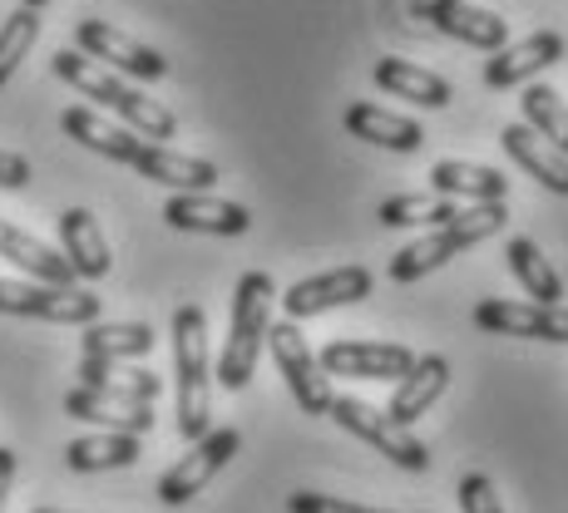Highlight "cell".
<instances>
[{
	"label": "cell",
	"instance_id": "obj_10",
	"mask_svg": "<svg viewBox=\"0 0 568 513\" xmlns=\"http://www.w3.org/2000/svg\"><path fill=\"white\" fill-rule=\"evenodd\" d=\"M410 16L435 25L440 35L460 40L469 50H505L509 45V20L495 16L485 6H469V0H410Z\"/></svg>",
	"mask_w": 568,
	"mask_h": 513
},
{
	"label": "cell",
	"instance_id": "obj_3",
	"mask_svg": "<svg viewBox=\"0 0 568 513\" xmlns=\"http://www.w3.org/2000/svg\"><path fill=\"white\" fill-rule=\"evenodd\" d=\"M173 370H179V434L193 444L213 430V360L199 307L173 311Z\"/></svg>",
	"mask_w": 568,
	"mask_h": 513
},
{
	"label": "cell",
	"instance_id": "obj_11",
	"mask_svg": "<svg viewBox=\"0 0 568 513\" xmlns=\"http://www.w3.org/2000/svg\"><path fill=\"white\" fill-rule=\"evenodd\" d=\"M475 326L489 336H519V341L568 346V307H539V301H479Z\"/></svg>",
	"mask_w": 568,
	"mask_h": 513
},
{
	"label": "cell",
	"instance_id": "obj_8",
	"mask_svg": "<svg viewBox=\"0 0 568 513\" xmlns=\"http://www.w3.org/2000/svg\"><path fill=\"white\" fill-rule=\"evenodd\" d=\"M74 50H80L84 60L104 64V70L129 74V80H144V84L169 74V60H163L154 45H144V40L104 25V20H80V25H74Z\"/></svg>",
	"mask_w": 568,
	"mask_h": 513
},
{
	"label": "cell",
	"instance_id": "obj_18",
	"mask_svg": "<svg viewBox=\"0 0 568 513\" xmlns=\"http://www.w3.org/2000/svg\"><path fill=\"white\" fill-rule=\"evenodd\" d=\"M346 134L362 138V144H376V148H390V154H415V148L425 144V129L415 124L406 114H390V109L371 104V100H356L346 104L342 114Z\"/></svg>",
	"mask_w": 568,
	"mask_h": 513
},
{
	"label": "cell",
	"instance_id": "obj_32",
	"mask_svg": "<svg viewBox=\"0 0 568 513\" xmlns=\"http://www.w3.org/2000/svg\"><path fill=\"white\" fill-rule=\"evenodd\" d=\"M40 40V10H10V20L0 25V90L10 84V74L20 70V60L30 54V45Z\"/></svg>",
	"mask_w": 568,
	"mask_h": 513
},
{
	"label": "cell",
	"instance_id": "obj_13",
	"mask_svg": "<svg viewBox=\"0 0 568 513\" xmlns=\"http://www.w3.org/2000/svg\"><path fill=\"white\" fill-rule=\"evenodd\" d=\"M371 287H376V277L366 267H336V271H322V277L287 287L282 307H287V321H307V316H322L336 307H356V301L371 297Z\"/></svg>",
	"mask_w": 568,
	"mask_h": 513
},
{
	"label": "cell",
	"instance_id": "obj_1",
	"mask_svg": "<svg viewBox=\"0 0 568 513\" xmlns=\"http://www.w3.org/2000/svg\"><path fill=\"white\" fill-rule=\"evenodd\" d=\"M50 70L60 74L70 90H80L84 100H100L109 114H119L129 124V134H139L149 144H163V138H173L179 134V119L169 114L159 100H149V94H139L129 80H119L114 70H104V64H94V60H84L80 50H54V60H50Z\"/></svg>",
	"mask_w": 568,
	"mask_h": 513
},
{
	"label": "cell",
	"instance_id": "obj_38",
	"mask_svg": "<svg viewBox=\"0 0 568 513\" xmlns=\"http://www.w3.org/2000/svg\"><path fill=\"white\" fill-rule=\"evenodd\" d=\"M36 513H64V509H36Z\"/></svg>",
	"mask_w": 568,
	"mask_h": 513
},
{
	"label": "cell",
	"instance_id": "obj_21",
	"mask_svg": "<svg viewBox=\"0 0 568 513\" xmlns=\"http://www.w3.org/2000/svg\"><path fill=\"white\" fill-rule=\"evenodd\" d=\"M445 390H450V360H445V356H415L410 376L396 380V396H390L386 414L410 430V424L420 420V414L430 410L435 400L445 396Z\"/></svg>",
	"mask_w": 568,
	"mask_h": 513
},
{
	"label": "cell",
	"instance_id": "obj_14",
	"mask_svg": "<svg viewBox=\"0 0 568 513\" xmlns=\"http://www.w3.org/2000/svg\"><path fill=\"white\" fill-rule=\"evenodd\" d=\"M163 223L179 233H207V237H243L253 227V213L243 203L213 198V193H173L163 203Z\"/></svg>",
	"mask_w": 568,
	"mask_h": 513
},
{
	"label": "cell",
	"instance_id": "obj_4",
	"mask_svg": "<svg viewBox=\"0 0 568 513\" xmlns=\"http://www.w3.org/2000/svg\"><path fill=\"white\" fill-rule=\"evenodd\" d=\"M509 223V207L505 203H475V207H460V213L450 217L445 227H435L430 237H420V243H410L406 253H396L390 261V281H420L430 277V271H440L450 257L469 253V247H479L485 237H495L499 227Z\"/></svg>",
	"mask_w": 568,
	"mask_h": 513
},
{
	"label": "cell",
	"instance_id": "obj_27",
	"mask_svg": "<svg viewBox=\"0 0 568 513\" xmlns=\"http://www.w3.org/2000/svg\"><path fill=\"white\" fill-rule=\"evenodd\" d=\"M80 386L84 390H104V396H119V400H139V406H154L163 380L154 376V370H119L114 360L80 356Z\"/></svg>",
	"mask_w": 568,
	"mask_h": 513
},
{
	"label": "cell",
	"instance_id": "obj_2",
	"mask_svg": "<svg viewBox=\"0 0 568 513\" xmlns=\"http://www.w3.org/2000/svg\"><path fill=\"white\" fill-rule=\"evenodd\" d=\"M272 301H277V287H272L267 271H243V277H237L233 326H227L223 356H217V366H213V380L223 390H247V380H253L257 356L272 331Z\"/></svg>",
	"mask_w": 568,
	"mask_h": 513
},
{
	"label": "cell",
	"instance_id": "obj_23",
	"mask_svg": "<svg viewBox=\"0 0 568 513\" xmlns=\"http://www.w3.org/2000/svg\"><path fill=\"white\" fill-rule=\"evenodd\" d=\"M0 257L16 261L30 281H45V287H74V271L60 253H50L40 237H30L26 227H16L10 217H0Z\"/></svg>",
	"mask_w": 568,
	"mask_h": 513
},
{
	"label": "cell",
	"instance_id": "obj_17",
	"mask_svg": "<svg viewBox=\"0 0 568 513\" xmlns=\"http://www.w3.org/2000/svg\"><path fill=\"white\" fill-rule=\"evenodd\" d=\"M129 168H139L149 183H163V188H173V193H213L217 178H223L217 163L193 158V154H173L169 144H144Z\"/></svg>",
	"mask_w": 568,
	"mask_h": 513
},
{
	"label": "cell",
	"instance_id": "obj_6",
	"mask_svg": "<svg viewBox=\"0 0 568 513\" xmlns=\"http://www.w3.org/2000/svg\"><path fill=\"white\" fill-rule=\"evenodd\" d=\"M0 316H30L54 326H94L100 297L84 287H45V281H10L0 277Z\"/></svg>",
	"mask_w": 568,
	"mask_h": 513
},
{
	"label": "cell",
	"instance_id": "obj_33",
	"mask_svg": "<svg viewBox=\"0 0 568 513\" xmlns=\"http://www.w3.org/2000/svg\"><path fill=\"white\" fill-rule=\"evenodd\" d=\"M455 499H460V513H505V504H499V489L489 484L485 474H465L460 489H455Z\"/></svg>",
	"mask_w": 568,
	"mask_h": 513
},
{
	"label": "cell",
	"instance_id": "obj_5",
	"mask_svg": "<svg viewBox=\"0 0 568 513\" xmlns=\"http://www.w3.org/2000/svg\"><path fill=\"white\" fill-rule=\"evenodd\" d=\"M326 414H332V420L342 424V430H352L356 440H366L371 450H381L390 464L410 469V474H425V469H430V450H425V444L415 440L406 424L390 420L386 410L366 406V400H356V396H336Z\"/></svg>",
	"mask_w": 568,
	"mask_h": 513
},
{
	"label": "cell",
	"instance_id": "obj_20",
	"mask_svg": "<svg viewBox=\"0 0 568 513\" xmlns=\"http://www.w3.org/2000/svg\"><path fill=\"white\" fill-rule=\"evenodd\" d=\"M64 414L84 424H104L109 434H149L154 430V406H139V400H119L104 390H84L74 386L64 396Z\"/></svg>",
	"mask_w": 568,
	"mask_h": 513
},
{
	"label": "cell",
	"instance_id": "obj_35",
	"mask_svg": "<svg viewBox=\"0 0 568 513\" xmlns=\"http://www.w3.org/2000/svg\"><path fill=\"white\" fill-rule=\"evenodd\" d=\"M26 183H30V158L0 148V188H26Z\"/></svg>",
	"mask_w": 568,
	"mask_h": 513
},
{
	"label": "cell",
	"instance_id": "obj_12",
	"mask_svg": "<svg viewBox=\"0 0 568 513\" xmlns=\"http://www.w3.org/2000/svg\"><path fill=\"white\" fill-rule=\"evenodd\" d=\"M322 376H346V380H400L410 376L415 351L396 341H332L322 356H316Z\"/></svg>",
	"mask_w": 568,
	"mask_h": 513
},
{
	"label": "cell",
	"instance_id": "obj_9",
	"mask_svg": "<svg viewBox=\"0 0 568 513\" xmlns=\"http://www.w3.org/2000/svg\"><path fill=\"white\" fill-rule=\"evenodd\" d=\"M243 450V430H233V424H223V430H207L203 440H193V450L183 454L173 469H163V479H159V499L169 509H179V504H189L193 494H203L207 484H213V474L223 469L233 454Z\"/></svg>",
	"mask_w": 568,
	"mask_h": 513
},
{
	"label": "cell",
	"instance_id": "obj_29",
	"mask_svg": "<svg viewBox=\"0 0 568 513\" xmlns=\"http://www.w3.org/2000/svg\"><path fill=\"white\" fill-rule=\"evenodd\" d=\"M80 351L90 360H134V356L154 351V331L144 321H104V326L94 321V326H84Z\"/></svg>",
	"mask_w": 568,
	"mask_h": 513
},
{
	"label": "cell",
	"instance_id": "obj_34",
	"mask_svg": "<svg viewBox=\"0 0 568 513\" xmlns=\"http://www.w3.org/2000/svg\"><path fill=\"white\" fill-rule=\"evenodd\" d=\"M287 513H390V509H366V504H346L336 494H292L287 499Z\"/></svg>",
	"mask_w": 568,
	"mask_h": 513
},
{
	"label": "cell",
	"instance_id": "obj_22",
	"mask_svg": "<svg viewBox=\"0 0 568 513\" xmlns=\"http://www.w3.org/2000/svg\"><path fill=\"white\" fill-rule=\"evenodd\" d=\"M499 144H505V154L515 158L519 168L539 183V188L568 198V158L554 144H544V138L534 134V129H524V124H505V129H499Z\"/></svg>",
	"mask_w": 568,
	"mask_h": 513
},
{
	"label": "cell",
	"instance_id": "obj_25",
	"mask_svg": "<svg viewBox=\"0 0 568 513\" xmlns=\"http://www.w3.org/2000/svg\"><path fill=\"white\" fill-rule=\"evenodd\" d=\"M60 129L74 138V144L90 148V154H104V158H114V163H134V154L144 148V138H139V134H129V129L109 124L104 114H94V109H84V104L64 109Z\"/></svg>",
	"mask_w": 568,
	"mask_h": 513
},
{
	"label": "cell",
	"instance_id": "obj_16",
	"mask_svg": "<svg viewBox=\"0 0 568 513\" xmlns=\"http://www.w3.org/2000/svg\"><path fill=\"white\" fill-rule=\"evenodd\" d=\"M60 247H64L60 257L70 261L74 281H100V277H109V267H114L104 227L90 207H64L60 213Z\"/></svg>",
	"mask_w": 568,
	"mask_h": 513
},
{
	"label": "cell",
	"instance_id": "obj_24",
	"mask_svg": "<svg viewBox=\"0 0 568 513\" xmlns=\"http://www.w3.org/2000/svg\"><path fill=\"white\" fill-rule=\"evenodd\" d=\"M371 80H376L386 94H396V100H410V104H420V109H445V104L455 100L450 80H440L435 70H425V64H415V60H376Z\"/></svg>",
	"mask_w": 568,
	"mask_h": 513
},
{
	"label": "cell",
	"instance_id": "obj_37",
	"mask_svg": "<svg viewBox=\"0 0 568 513\" xmlns=\"http://www.w3.org/2000/svg\"><path fill=\"white\" fill-rule=\"evenodd\" d=\"M20 6H26V10H45L50 0H20Z\"/></svg>",
	"mask_w": 568,
	"mask_h": 513
},
{
	"label": "cell",
	"instance_id": "obj_28",
	"mask_svg": "<svg viewBox=\"0 0 568 513\" xmlns=\"http://www.w3.org/2000/svg\"><path fill=\"white\" fill-rule=\"evenodd\" d=\"M64 464L74 474H104V469L139 464V434H84V440L64 444Z\"/></svg>",
	"mask_w": 568,
	"mask_h": 513
},
{
	"label": "cell",
	"instance_id": "obj_30",
	"mask_svg": "<svg viewBox=\"0 0 568 513\" xmlns=\"http://www.w3.org/2000/svg\"><path fill=\"white\" fill-rule=\"evenodd\" d=\"M519 104H524V129H534L544 144H554L568 158V104H564V94L549 90V84H529Z\"/></svg>",
	"mask_w": 568,
	"mask_h": 513
},
{
	"label": "cell",
	"instance_id": "obj_15",
	"mask_svg": "<svg viewBox=\"0 0 568 513\" xmlns=\"http://www.w3.org/2000/svg\"><path fill=\"white\" fill-rule=\"evenodd\" d=\"M564 60V35L559 30H534L519 45H505L485 60V84L489 90H515V84H529L534 74H544L549 64Z\"/></svg>",
	"mask_w": 568,
	"mask_h": 513
},
{
	"label": "cell",
	"instance_id": "obj_31",
	"mask_svg": "<svg viewBox=\"0 0 568 513\" xmlns=\"http://www.w3.org/2000/svg\"><path fill=\"white\" fill-rule=\"evenodd\" d=\"M455 213H460L455 203H445V198H425V193H400V198H386V203L376 207V217H381L386 227H420V223L445 227Z\"/></svg>",
	"mask_w": 568,
	"mask_h": 513
},
{
	"label": "cell",
	"instance_id": "obj_7",
	"mask_svg": "<svg viewBox=\"0 0 568 513\" xmlns=\"http://www.w3.org/2000/svg\"><path fill=\"white\" fill-rule=\"evenodd\" d=\"M267 346H272V360H277L282 380H287L292 400L302 406V414H326L332 410V380L322 376V366H316V351L307 346V336H302L297 321H277L267 331Z\"/></svg>",
	"mask_w": 568,
	"mask_h": 513
},
{
	"label": "cell",
	"instance_id": "obj_36",
	"mask_svg": "<svg viewBox=\"0 0 568 513\" xmlns=\"http://www.w3.org/2000/svg\"><path fill=\"white\" fill-rule=\"evenodd\" d=\"M16 469H20L16 450H10V444H0V513H6V504H10V484H16Z\"/></svg>",
	"mask_w": 568,
	"mask_h": 513
},
{
	"label": "cell",
	"instance_id": "obj_19",
	"mask_svg": "<svg viewBox=\"0 0 568 513\" xmlns=\"http://www.w3.org/2000/svg\"><path fill=\"white\" fill-rule=\"evenodd\" d=\"M430 188H435V198H445V203H505V193H509V178L499 168H485V163H465V158H440L430 168Z\"/></svg>",
	"mask_w": 568,
	"mask_h": 513
},
{
	"label": "cell",
	"instance_id": "obj_26",
	"mask_svg": "<svg viewBox=\"0 0 568 513\" xmlns=\"http://www.w3.org/2000/svg\"><path fill=\"white\" fill-rule=\"evenodd\" d=\"M505 257H509V271L519 277V287L529 291L539 307H564V277L554 271V261L539 253L534 237H509Z\"/></svg>",
	"mask_w": 568,
	"mask_h": 513
}]
</instances>
